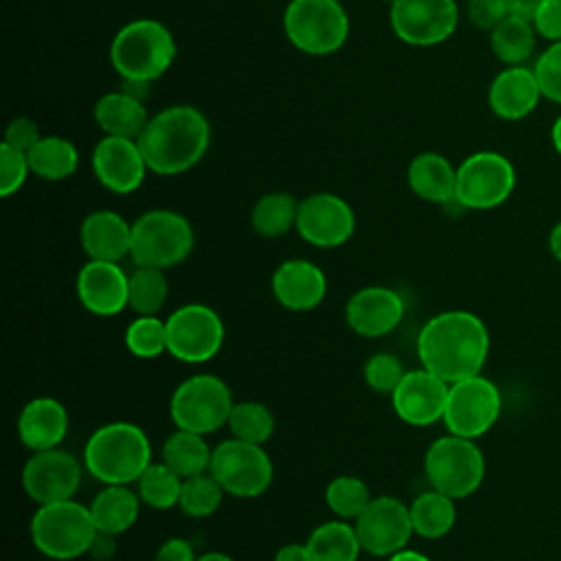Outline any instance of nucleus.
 <instances>
[{
  "label": "nucleus",
  "mask_w": 561,
  "mask_h": 561,
  "mask_svg": "<svg viewBox=\"0 0 561 561\" xmlns=\"http://www.w3.org/2000/svg\"><path fill=\"white\" fill-rule=\"evenodd\" d=\"M489 351L491 335L484 320L467 309L432 316L416 337L421 366L447 383L482 375Z\"/></svg>",
  "instance_id": "nucleus-1"
},
{
  "label": "nucleus",
  "mask_w": 561,
  "mask_h": 561,
  "mask_svg": "<svg viewBox=\"0 0 561 561\" xmlns=\"http://www.w3.org/2000/svg\"><path fill=\"white\" fill-rule=\"evenodd\" d=\"M138 145L151 173L180 175L206 156L210 123L195 105H169L149 118Z\"/></svg>",
  "instance_id": "nucleus-2"
},
{
  "label": "nucleus",
  "mask_w": 561,
  "mask_h": 561,
  "mask_svg": "<svg viewBox=\"0 0 561 561\" xmlns=\"http://www.w3.org/2000/svg\"><path fill=\"white\" fill-rule=\"evenodd\" d=\"M147 432L129 421L96 427L83 445V467L101 484H136L153 462Z\"/></svg>",
  "instance_id": "nucleus-3"
},
{
  "label": "nucleus",
  "mask_w": 561,
  "mask_h": 561,
  "mask_svg": "<svg viewBox=\"0 0 561 561\" xmlns=\"http://www.w3.org/2000/svg\"><path fill=\"white\" fill-rule=\"evenodd\" d=\"M173 33L153 18H136L123 24L110 44V64L123 81H158L175 61Z\"/></svg>",
  "instance_id": "nucleus-4"
},
{
  "label": "nucleus",
  "mask_w": 561,
  "mask_h": 561,
  "mask_svg": "<svg viewBox=\"0 0 561 561\" xmlns=\"http://www.w3.org/2000/svg\"><path fill=\"white\" fill-rule=\"evenodd\" d=\"M28 535L39 554L53 561H72L88 554L96 526L90 506L72 497L37 506Z\"/></svg>",
  "instance_id": "nucleus-5"
},
{
  "label": "nucleus",
  "mask_w": 561,
  "mask_h": 561,
  "mask_svg": "<svg viewBox=\"0 0 561 561\" xmlns=\"http://www.w3.org/2000/svg\"><path fill=\"white\" fill-rule=\"evenodd\" d=\"M289 44L311 57L337 53L351 33V20L340 0H289L283 13Z\"/></svg>",
  "instance_id": "nucleus-6"
},
{
  "label": "nucleus",
  "mask_w": 561,
  "mask_h": 561,
  "mask_svg": "<svg viewBox=\"0 0 561 561\" xmlns=\"http://www.w3.org/2000/svg\"><path fill=\"white\" fill-rule=\"evenodd\" d=\"M195 245L191 221L169 208H151L131 221L129 259L134 265L173 267L188 259Z\"/></svg>",
  "instance_id": "nucleus-7"
},
{
  "label": "nucleus",
  "mask_w": 561,
  "mask_h": 561,
  "mask_svg": "<svg viewBox=\"0 0 561 561\" xmlns=\"http://www.w3.org/2000/svg\"><path fill=\"white\" fill-rule=\"evenodd\" d=\"M423 473L432 489L462 500L482 486L486 460L476 440L447 432L425 449Z\"/></svg>",
  "instance_id": "nucleus-8"
},
{
  "label": "nucleus",
  "mask_w": 561,
  "mask_h": 561,
  "mask_svg": "<svg viewBox=\"0 0 561 561\" xmlns=\"http://www.w3.org/2000/svg\"><path fill=\"white\" fill-rule=\"evenodd\" d=\"M232 405V390L221 377L197 373L180 381L171 392L169 416L175 427L208 436L228 425Z\"/></svg>",
  "instance_id": "nucleus-9"
},
{
  "label": "nucleus",
  "mask_w": 561,
  "mask_h": 561,
  "mask_svg": "<svg viewBox=\"0 0 561 561\" xmlns=\"http://www.w3.org/2000/svg\"><path fill=\"white\" fill-rule=\"evenodd\" d=\"M226 495L250 500L265 493L274 480V465L263 445L245 443L234 436L213 447L210 469Z\"/></svg>",
  "instance_id": "nucleus-10"
},
{
  "label": "nucleus",
  "mask_w": 561,
  "mask_h": 561,
  "mask_svg": "<svg viewBox=\"0 0 561 561\" xmlns=\"http://www.w3.org/2000/svg\"><path fill=\"white\" fill-rule=\"evenodd\" d=\"M517 173L500 151H476L456 167V199L467 210L502 206L515 191Z\"/></svg>",
  "instance_id": "nucleus-11"
},
{
  "label": "nucleus",
  "mask_w": 561,
  "mask_h": 561,
  "mask_svg": "<svg viewBox=\"0 0 561 561\" xmlns=\"http://www.w3.org/2000/svg\"><path fill=\"white\" fill-rule=\"evenodd\" d=\"M224 337V320L210 305L186 302L167 318L169 355L184 364L213 359L221 351Z\"/></svg>",
  "instance_id": "nucleus-12"
},
{
  "label": "nucleus",
  "mask_w": 561,
  "mask_h": 561,
  "mask_svg": "<svg viewBox=\"0 0 561 561\" xmlns=\"http://www.w3.org/2000/svg\"><path fill=\"white\" fill-rule=\"evenodd\" d=\"M502 414V392L484 375L467 377L449 383L443 423L449 434L462 438H480L497 423Z\"/></svg>",
  "instance_id": "nucleus-13"
},
{
  "label": "nucleus",
  "mask_w": 561,
  "mask_h": 561,
  "mask_svg": "<svg viewBox=\"0 0 561 561\" xmlns=\"http://www.w3.org/2000/svg\"><path fill=\"white\" fill-rule=\"evenodd\" d=\"M83 469V460L66 449L31 451L22 467V489L37 506L72 500L81 486Z\"/></svg>",
  "instance_id": "nucleus-14"
},
{
  "label": "nucleus",
  "mask_w": 561,
  "mask_h": 561,
  "mask_svg": "<svg viewBox=\"0 0 561 561\" xmlns=\"http://www.w3.org/2000/svg\"><path fill=\"white\" fill-rule=\"evenodd\" d=\"M456 0H394L390 2V28L403 44L436 46L449 39L458 26Z\"/></svg>",
  "instance_id": "nucleus-15"
},
{
  "label": "nucleus",
  "mask_w": 561,
  "mask_h": 561,
  "mask_svg": "<svg viewBox=\"0 0 561 561\" xmlns=\"http://www.w3.org/2000/svg\"><path fill=\"white\" fill-rule=\"evenodd\" d=\"M353 526L362 550L381 559L408 548V541L414 535L410 504L394 495L373 497Z\"/></svg>",
  "instance_id": "nucleus-16"
},
{
  "label": "nucleus",
  "mask_w": 561,
  "mask_h": 561,
  "mask_svg": "<svg viewBox=\"0 0 561 561\" xmlns=\"http://www.w3.org/2000/svg\"><path fill=\"white\" fill-rule=\"evenodd\" d=\"M355 210L335 193H311L300 199L296 232L313 248H340L355 234Z\"/></svg>",
  "instance_id": "nucleus-17"
},
{
  "label": "nucleus",
  "mask_w": 561,
  "mask_h": 561,
  "mask_svg": "<svg viewBox=\"0 0 561 561\" xmlns=\"http://www.w3.org/2000/svg\"><path fill=\"white\" fill-rule=\"evenodd\" d=\"M149 167L138 140L103 136L92 149V173L96 182L116 195H129L145 182Z\"/></svg>",
  "instance_id": "nucleus-18"
},
{
  "label": "nucleus",
  "mask_w": 561,
  "mask_h": 561,
  "mask_svg": "<svg viewBox=\"0 0 561 561\" xmlns=\"http://www.w3.org/2000/svg\"><path fill=\"white\" fill-rule=\"evenodd\" d=\"M447 394L449 383L421 366L405 370L401 383L390 394V401L394 414L403 423L412 427H427L443 421Z\"/></svg>",
  "instance_id": "nucleus-19"
},
{
  "label": "nucleus",
  "mask_w": 561,
  "mask_h": 561,
  "mask_svg": "<svg viewBox=\"0 0 561 561\" xmlns=\"http://www.w3.org/2000/svg\"><path fill=\"white\" fill-rule=\"evenodd\" d=\"M405 316V300L397 289L368 285L357 289L344 307L348 329L362 337H383L392 333Z\"/></svg>",
  "instance_id": "nucleus-20"
},
{
  "label": "nucleus",
  "mask_w": 561,
  "mask_h": 561,
  "mask_svg": "<svg viewBox=\"0 0 561 561\" xmlns=\"http://www.w3.org/2000/svg\"><path fill=\"white\" fill-rule=\"evenodd\" d=\"M81 307L94 316H118L127 305L129 274L114 261L88 259L75 280Z\"/></svg>",
  "instance_id": "nucleus-21"
},
{
  "label": "nucleus",
  "mask_w": 561,
  "mask_h": 561,
  "mask_svg": "<svg viewBox=\"0 0 561 561\" xmlns=\"http://www.w3.org/2000/svg\"><path fill=\"white\" fill-rule=\"evenodd\" d=\"M270 287L280 307L305 313L313 311L324 300L327 276L320 265L307 259H289L274 270Z\"/></svg>",
  "instance_id": "nucleus-22"
},
{
  "label": "nucleus",
  "mask_w": 561,
  "mask_h": 561,
  "mask_svg": "<svg viewBox=\"0 0 561 561\" xmlns=\"http://www.w3.org/2000/svg\"><path fill=\"white\" fill-rule=\"evenodd\" d=\"M541 99L535 70L528 66H506L493 77L486 92L491 112L502 121H522L530 116Z\"/></svg>",
  "instance_id": "nucleus-23"
},
{
  "label": "nucleus",
  "mask_w": 561,
  "mask_h": 561,
  "mask_svg": "<svg viewBox=\"0 0 561 561\" xmlns=\"http://www.w3.org/2000/svg\"><path fill=\"white\" fill-rule=\"evenodd\" d=\"M70 414L55 397H35L18 414V438L28 451L59 447L68 434Z\"/></svg>",
  "instance_id": "nucleus-24"
},
{
  "label": "nucleus",
  "mask_w": 561,
  "mask_h": 561,
  "mask_svg": "<svg viewBox=\"0 0 561 561\" xmlns=\"http://www.w3.org/2000/svg\"><path fill=\"white\" fill-rule=\"evenodd\" d=\"M79 243L88 259L121 263L129 256L131 224L116 210H94L79 226Z\"/></svg>",
  "instance_id": "nucleus-25"
},
{
  "label": "nucleus",
  "mask_w": 561,
  "mask_h": 561,
  "mask_svg": "<svg viewBox=\"0 0 561 561\" xmlns=\"http://www.w3.org/2000/svg\"><path fill=\"white\" fill-rule=\"evenodd\" d=\"M96 127L103 131V136H116V138H131L138 140L149 123V112L145 107V101L127 94L125 90L105 92L96 99L92 110Z\"/></svg>",
  "instance_id": "nucleus-26"
},
{
  "label": "nucleus",
  "mask_w": 561,
  "mask_h": 561,
  "mask_svg": "<svg viewBox=\"0 0 561 561\" xmlns=\"http://www.w3.org/2000/svg\"><path fill=\"white\" fill-rule=\"evenodd\" d=\"M410 191L430 204H447L456 195V167L438 151H421L408 164Z\"/></svg>",
  "instance_id": "nucleus-27"
},
{
  "label": "nucleus",
  "mask_w": 561,
  "mask_h": 561,
  "mask_svg": "<svg viewBox=\"0 0 561 561\" xmlns=\"http://www.w3.org/2000/svg\"><path fill=\"white\" fill-rule=\"evenodd\" d=\"M140 495L129 484H103V489L90 500V513L96 530L123 535L140 515Z\"/></svg>",
  "instance_id": "nucleus-28"
},
{
  "label": "nucleus",
  "mask_w": 561,
  "mask_h": 561,
  "mask_svg": "<svg viewBox=\"0 0 561 561\" xmlns=\"http://www.w3.org/2000/svg\"><path fill=\"white\" fill-rule=\"evenodd\" d=\"M305 543L311 561H357L364 552L353 522L337 517L316 526Z\"/></svg>",
  "instance_id": "nucleus-29"
},
{
  "label": "nucleus",
  "mask_w": 561,
  "mask_h": 561,
  "mask_svg": "<svg viewBox=\"0 0 561 561\" xmlns=\"http://www.w3.org/2000/svg\"><path fill=\"white\" fill-rule=\"evenodd\" d=\"M162 462H167L182 478L199 476L210 469L213 447H208L204 434L175 427L162 443Z\"/></svg>",
  "instance_id": "nucleus-30"
},
{
  "label": "nucleus",
  "mask_w": 561,
  "mask_h": 561,
  "mask_svg": "<svg viewBox=\"0 0 561 561\" xmlns=\"http://www.w3.org/2000/svg\"><path fill=\"white\" fill-rule=\"evenodd\" d=\"M26 156L31 173L46 182L68 180L79 169V149L64 136H42Z\"/></svg>",
  "instance_id": "nucleus-31"
},
{
  "label": "nucleus",
  "mask_w": 561,
  "mask_h": 561,
  "mask_svg": "<svg viewBox=\"0 0 561 561\" xmlns=\"http://www.w3.org/2000/svg\"><path fill=\"white\" fill-rule=\"evenodd\" d=\"M410 517L414 535L423 539H440L456 526V500L430 486L410 502Z\"/></svg>",
  "instance_id": "nucleus-32"
},
{
  "label": "nucleus",
  "mask_w": 561,
  "mask_h": 561,
  "mask_svg": "<svg viewBox=\"0 0 561 561\" xmlns=\"http://www.w3.org/2000/svg\"><path fill=\"white\" fill-rule=\"evenodd\" d=\"M535 24L530 18L508 13L489 35L493 55L504 66H524L535 50Z\"/></svg>",
  "instance_id": "nucleus-33"
},
{
  "label": "nucleus",
  "mask_w": 561,
  "mask_h": 561,
  "mask_svg": "<svg viewBox=\"0 0 561 561\" xmlns=\"http://www.w3.org/2000/svg\"><path fill=\"white\" fill-rule=\"evenodd\" d=\"M298 199L287 191H272L261 195L250 213L252 230L263 239H276L296 228Z\"/></svg>",
  "instance_id": "nucleus-34"
},
{
  "label": "nucleus",
  "mask_w": 561,
  "mask_h": 561,
  "mask_svg": "<svg viewBox=\"0 0 561 561\" xmlns=\"http://www.w3.org/2000/svg\"><path fill=\"white\" fill-rule=\"evenodd\" d=\"M169 298V280L164 270L136 265L129 272L127 305L136 316H158Z\"/></svg>",
  "instance_id": "nucleus-35"
},
{
  "label": "nucleus",
  "mask_w": 561,
  "mask_h": 561,
  "mask_svg": "<svg viewBox=\"0 0 561 561\" xmlns=\"http://www.w3.org/2000/svg\"><path fill=\"white\" fill-rule=\"evenodd\" d=\"M184 478L175 473L167 462H151L136 482V491L145 506L156 511H169L180 504Z\"/></svg>",
  "instance_id": "nucleus-36"
},
{
  "label": "nucleus",
  "mask_w": 561,
  "mask_h": 561,
  "mask_svg": "<svg viewBox=\"0 0 561 561\" xmlns=\"http://www.w3.org/2000/svg\"><path fill=\"white\" fill-rule=\"evenodd\" d=\"M276 427V419L272 410L261 403V401H234L230 419H228V430L230 436L254 443V445H265Z\"/></svg>",
  "instance_id": "nucleus-37"
},
{
  "label": "nucleus",
  "mask_w": 561,
  "mask_h": 561,
  "mask_svg": "<svg viewBox=\"0 0 561 561\" xmlns=\"http://www.w3.org/2000/svg\"><path fill=\"white\" fill-rule=\"evenodd\" d=\"M373 500L368 484L357 476H335L324 489V504L337 517L355 522Z\"/></svg>",
  "instance_id": "nucleus-38"
},
{
  "label": "nucleus",
  "mask_w": 561,
  "mask_h": 561,
  "mask_svg": "<svg viewBox=\"0 0 561 561\" xmlns=\"http://www.w3.org/2000/svg\"><path fill=\"white\" fill-rule=\"evenodd\" d=\"M224 486L215 480L210 471L184 478L182 482V493H180V504L178 508L193 519H204L217 513V508L224 502Z\"/></svg>",
  "instance_id": "nucleus-39"
},
{
  "label": "nucleus",
  "mask_w": 561,
  "mask_h": 561,
  "mask_svg": "<svg viewBox=\"0 0 561 561\" xmlns=\"http://www.w3.org/2000/svg\"><path fill=\"white\" fill-rule=\"evenodd\" d=\"M127 351L138 359H156L169 353L167 344V320L158 316H136L123 335Z\"/></svg>",
  "instance_id": "nucleus-40"
},
{
  "label": "nucleus",
  "mask_w": 561,
  "mask_h": 561,
  "mask_svg": "<svg viewBox=\"0 0 561 561\" xmlns=\"http://www.w3.org/2000/svg\"><path fill=\"white\" fill-rule=\"evenodd\" d=\"M362 375L366 386L377 394H392L394 388L401 383L405 368L397 355L379 351L366 359Z\"/></svg>",
  "instance_id": "nucleus-41"
},
{
  "label": "nucleus",
  "mask_w": 561,
  "mask_h": 561,
  "mask_svg": "<svg viewBox=\"0 0 561 561\" xmlns=\"http://www.w3.org/2000/svg\"><path fill=\"white\" fill-rule=\"evenodd\" d=\"M533 70L541 96L561 105V42H550V46L535 59Z\"/></svg>",
  "instance_id": "nucleus-42"
},
{
  "label": "nucleus",
  "mask_w": 561,
  "mask_h": 561,
  "mask_svg": "<svg viewBox=\"0 0 561 561\" xmlns=\"http://www.w3.org/2000/svg\"><path fill=\"white\" fill-rule=\"evenodd\" d=\"M31 173L26 151H20L7 142L0 145V195H15Z\"/></svg>",
  "instance_id": "nucleus-43"
},
{
  "label": "nucleus",
  "mask_w": 561,
  "mask_h": 561,
  "mask_svg": "<svg viewBox=\"0 0 561 561\" xmlns=\"http://www.w3.org/2000/svg\"><path fill=\"white\" fill-rule=\"evenodd\" d=\"M508 7L504 0H467L465 7V15L469 20L471 26H476L478 31H493L506 15H508Z\"/></svg>",
  "instance_id": "nucleus-44"
},
{
  "label": "nucleus",
  "mask_w": 561,
  "mask_h": 561,
  "mask_svg": "<svg viewBox=\"0 0 561 561\" xmlns=\"http://www.w3.org/2000/svg\"><path fill=\"white\" fill-rule=\"evenodd\" d=\"M42 138L39 125L31 118V116H15L9 121L7 129H4V140L7 145L20 149V151H31L37 140Z\"/></svg>",
  "instance_id": "nucleus-45"
},
{
  "label": "nucleus",
  "mask_w": 561,
  "mask_h": 561,
  "mask_svg": "<svg viewBox=\"0 0 561 561\" xmlns=\"http://www.w3.org/2000/svg\"><path fill=\"white\" fill-rule=\"evenodd\" d=\"M537 35L548 42H561V0H543L533 15Z\"/></svg>",
  "instance_id": "nucleus-46"
},
{
  "label": "nucleus",
  "mask_w": 561,
  "mask_h": 561,
  "mask_svg": "<svg viewBox=\"0 0 561 561\" xmlns=\"http://www.w3.org/2000/svg\"><path fill=\"white\" fill-rule=\"evenodd\" d=\"M153 561H197V554L191 541L182 537H169L156 550Z\"/></svg>",
  "instance_id": "nucleus-47"
},
{
  "label": "nucleus",
  "mask_w": 561,
  "mask_h": 561,
  "mask_svg": "<svg viewBox=\"0 0 561 561\" xmlns=\"http://www.w3.org/2000/svg\"><path fill=\"white\" fill-rule=\"evenodd\" d=\"M116 537L118 535H112V533H103V530H96L92 543H90V550L88 554L96 561H110L116 552Z\"/></svg>",
  "instance_id": "nucleus-48"
},
{
  "label": "nucleus",
  "mask_w": 561,
  "mask_h": 561,
  "mask_svg": "<svg viewBox=\"0 0 561 561\" xmlns=\"http://www.w3.org/2000/svg\"><path fill=\"white\" fill-rule=\"evenodd\" d=\"M274 561H311L307 543H285L276 550Z\"/></svg>",
  "instance_id": "nucleus-49"
},
{
  "label": "nucleus",
  "mask_w": 561,
  "mask_h": 561,
  "mask_svg": "<svg viewBox=\"0 0 561 561\" xmlns=\"http://www.w3.org/2000/svg\"><path fill=\"white\" fill-rule=\"evenodd\" d=\"M504 2H506V7H508L511 13L524 15V18H530V20H533L535 11L539 9V4H541L543 0H504Z\"/></svg>",
  "instance_id": "nucleus-50"
},
{
  "label": "nucleus",
  "mask_w": 561,
  "mask_h": 561,
  "mask_svg": "<svg viewBox=\"0 0 561 561\" xmlns=\"http://www.w3.org/2000/svg\"><path fill=\"white\" fill-rule=\"evenodd\" d=\"M149 85L151 83H145V81H123L121 83V90H125L127 94L140 99V101H147L149 96Z\"/></svg>",
  "instance_id": "nucleus-51"
},
{
  "label": "nucleus",
  "mask_w": 561,
  "mask_h": 561,
  "mask_svg": "<svg viewBox=\"0 0 561 561\" xmlns=\"http://www.w3.org/2000/svg\"><path fill=\"white\" fill-rule=\"evenodd\" d=\"M548 248L550 254L561 263V221H557L548 234Z\"/></svg>",
  "instance_id": "nucleus-52"
},
{
  "label": "nucleus",
  "mask_w": 561,
  "mask_h": 561,
  "mask_svg": "<svg viewBox=\"0 0 561 561\" xmlns=\"http://www.w3.org/2000/svg\"><path fill=\"white\" fill-rule=\"evenodd\" d=\"M386 561H432V559H430V557H425V554H423V552H419V550L403 548V550H399V552L390 554Z\"/></svg>",
  "instance_id": "nucleus-53"
},
{
  "label": "nucleus",
  "mask_w": 561,
  "mask_h": 561,
  "mask_svg": "<svg viewBox=\"0 0 561 561\" xmlns=\"http://www.w3.org/2000/svg\"><path fill=\"white\" fill-rule=\"evenodd\" d=\"M550 140H552V147L554 151L561 156V114L554 118L552 123V129H550Z\"/></svg>",
  "instance_id": "nucleus-54"
},
{
  "label": "nucleus",
  "mask_w": 561,
  "mask_h": 561,
  "mask_svg": "<svg viewBox=\"0 0 561 561\" xmlns=\"http://www.w3.org/2000/svg\"><path fill=\"white\" fill-rule=\"evenodd\" d=\"M197 561H234V559H232V557H228L226 552H219V550H210V552L197 554Z\"/></svg>",
  "instance_id": "nucleus-55"
},
{
  "label": "nucleus",
  "mask_w": 561,
  "mask_h": 561,
  "mask_svg": "<svg viewBox=\"0 0 561 561\" xmlns=\"http://www.w3.org/2000/svg\"><path fill=\"white\" fill-rule=\"evenodd\" d=\"M388 2H394V0H388Z\"/></svg>",
  "instance_id": "nucleus-56"
},
{
  "label": "nucleus",
  "mask_w": 561,
  "mask_h": 561,
  "mask_svg": "<svg viewBox=\"0 0 561 561\" xmlns=\"http://www.w3.org/2000/svg\"><path fill=\"white\" fill-rule=\"evenodd\" d=\"M340 2H344V0H340Z\"/></svg>",
  "instance_id": "nucleus-57"
}]
</instances>
